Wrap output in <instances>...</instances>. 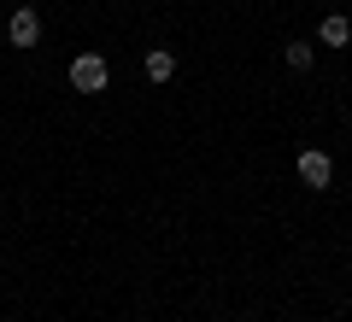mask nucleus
I'll return each instance as SVG.
<instances>
[{
    "label": "nucleus",
    "mask_w": 352,
    "mask_h": 322,
    "mask_svg": "<svg viewBox=\"0 0 352 322\" xmlns=\"http://www.w3.org/2000/svg\"><path fill=\"white\" fill-rule=\"evenodd\" d=\"M106 82H112V71H106L100 53H76L71 59V88L76 94H106Z\"/></svg>",
    "instance_id": "obj_1"
},
{
    "label": "nucleus",
    "mask_w": 352,
    "mask_h": 322,
    "mask_svg": "<svg viewBox=\"0 0 352 322\" xmlns=\"http://www.w3.org/2000/svg\"><path fill=\"white\" fill-rule=\"evenodd\" d=\"M300 182H305V187H317V194H323V187L335 182V159H329L323 147H305V152H300Z\"/></svg>",
    "instance_id": "obj_2"
},
{
    "label": "nucleus",
    "mask_w": 352,
    "mask_h": 322,
    "mask_svg": "<svg viewBox=\"0 0 352 322\" xmlns=\"http://www.w3.org/2000/svg\"><path fill=\"white\" fill-rule=\"evenodd\" d=\"M6 36H12V47H36V41H41V18H36V6H18L12 24H6Z\"/></svg>",
    "instance_id": "obj_3"
},
{
    "label": "nucleus",
    "mask_w": 352,
    "mask_h": 322,
    "mask_svg": "<svg viewBox=\"0 0 352 322\" xmlns=\"http://www.w3.org/2000/svg\"><path fill=\"white\" fill-rule=\"evenodd\" d=\"M141 71H147V82H170V76H176V53L170 47H153L147 59H141Z\"/></svg>",
    "instance_id": "obj_4"
},
{
    "label": "nucleus",
    "mask_w": 352,
    "mask_h": 322,
    "mask_svg": "<svg viewBox=\"0 0 352 322\" xmlns=\"http://www.w3.org/2000/svg\"><path fill=\"white\" fill-rule=\"evenodd\" d=\"M317 41H323V47H346V41H352V24H346L340 12H329L323 30H317Z\"/></svg>",
    "instance_id": "obj_5"
},
{
    "label": "nucleus",
    "mask_w": 352,
    "mask_h": 322,
    "mask_svg": "<svg viewBox=\"0 0 352 322\" xmlns=\"http://www.w3.org/2000/svg\"><path fill=\"white\" fill-rule=\"evenodd\" d=\"M282 59H288L294 71H311V59H317V47H311V41H288V53H282Z\"/></svg>",
    "instance_id": "obj_6"
}]
</instances>
